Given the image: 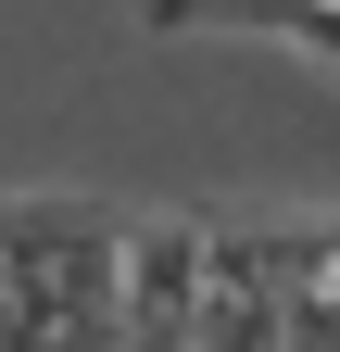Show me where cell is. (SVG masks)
<instances>
[{"label": "cell", "instance_id": "obj_1", "mask_svg": "<svg viewBox=\"0 0 340 352\" xmlns=\"http://www.w3.org/2000/svg\"><path fill=\"white\" fill-rule=\"evenodd\" d=\"M126 252H139V214H114V201H0L13 352H114L126 340Z\"/></svg>", "mask_w": 340, "mask_h": 352}, {"label": "cell", "instance_id": "obj_3", "mask_svg": "<svg viewBox=\"0 0 340 352\" xmlns=\"http://www.w3.org/2000/svg\"><path fill=\"white\" fill-rule=\"evenodd\" d=\"M0 352H13V277H0Z\"/></svg>", "mask_w": 340, "mask_h": 352}, {"label": "cell", "instance_id": "obj_2", "mask_svg": "<svg viewBox=\"0 0 340 352\" xmlns=\"http://www.w3.org/2000/svg\"><path fill=\"white\" fill-rule=\"evenodd\" d=\"M151 38H189V25H252V38H303V51L340 63V0H139Z\"/></svg>", "mask_w": 340, "mask_h": 352}]
</instances>
